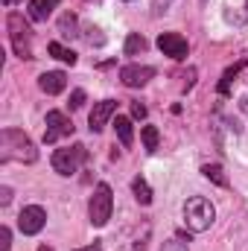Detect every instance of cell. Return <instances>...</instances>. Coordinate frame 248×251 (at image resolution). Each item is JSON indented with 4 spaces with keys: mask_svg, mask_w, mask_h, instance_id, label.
Masks as SVG:
<instances>
[{
    "mask_svg": "<svg viewBox=\"0 0 248 251\" xmlns=\"http://www.w3.org/2000/svg\"><path fill=\"white\" fill-rule=\"evenodd\" d=\"M35 158H38V149L24 131H18V128H3L0 131V161L32 164Z\"/></svg>",
    "mask_w": 248,
    "mask_h": 251,
    "instance_id": "1",
    "label": "cell"
},
{
    "mask_svg": "<svg viewBox=\"0 0 248 251\" xmlns=\"http://www.w3.org/2000/svg\"><path fill=\"white\" fill-rule=\"evenodd\" d=\"M216 222V207L204 196H190L184 201V225L190 234H201Z\"/></svg>",
    "mask_w": 248,
    "mask_h": 251,
    "instance_id": "2",
    "label": "cell"
},
{
    "mask_svg": "<svg viewBox=\"0 0 248 251\" xmlns=\"http://www.w3.org/2000/svg\"><path fill=\"white\" fill-rule=\"evenodd\" d=\"M111 210H114V196H111V187L102 181L97 184L94 193H91V201H88V219L94 228H105L108 219H111Z\"/></svg>",
    "mask_w": 248,
    "mask_h": 251,
    "instance_id": "3",
    "label": "cell"
},
{
    "mask_svg": "<svg viewBox=\"0 0 248 251\" xmlns=\"http://www.w3.org/2000/svg\"><path fill=\"white\" fill-rule=\"evenodd\" d=\"M88 161V149L82 143H73V146H64L53 152V170L59 176H73L82 170V164Z\"/></svg>",
    "mask_w": 248,
    "mask_h": 251,
    "instance_id": "4",
    "label": "cell"
},
{
    "mask_svg": "<svg viewBox=\"0 0 248 251\" xmlns=\"http://www.w3.org/2000/svg\"><path fill=\"white\" fill-rule=\"evenodd\" d=\"M9 38H12V50L18 59H32V32H29V24L24 21V15L18 12H9Z\"/></svg>",
    "mask_w": 248,
    "mask_h": 251,
    "instance_id": "5",
    "label": "cell"
},
{
    "mask_svg": "<svg viewBox=\"0 0 248 251\" xmlns=\"http://www.w3.org/2000/svg\"><path fill=\"white\" fill-rule=\"evenodd\" d=\"M44 225H47V210H44L41 204H26V207L18 213V228H21V234H26V237L41 234Z\"/></svg>",
    "mask_w": 248,
    "mask_h": 251,
    "instance_id": "6",
    "label": "cell"
},
{
    "mask_svg": "<svg viewBox=\"0 0 248 251\" xmlns=\"http://www.w3.org/2000/svg\"><path fill=\"white\" fill-rule=\"evenodd\" d=\"M158 50H161L164 56L181 62V59H187V50H190V47H187L184 35H178V32H161V35H158Z\"/></svg>",
    "mask_w": 248,
    "mask_h": 251,
    "instance_id": "7",
    "label": "cell"
},
{
    "mask_svg": "<svg viewBox=\"0 0 248 251\" xmlns=\"http://www.w3.org/2000/svg\"><path fill=\"white\" fill-rule=\"evenodd\" d=\"M73 134V123L67 120L64 111H47V131H44V143H56L59 137Z\"/></svg>",
    "mask_w": 248,
    "mask_h": 251,
    "instance_id": "8",
    "label": "cell"
},
{
    "mask_svg": "<svg viewBox=\"0 0 248 251\" xmlns=\"http://www.w3.org/2000/svg\"><path fill=\"white\" fill-rule=\"evenodd\" d=\"M152 76H155V67H149V64H125L120 70V82L125 88H143Z\"/></svg>",
    "mask_w": 248,
    "mask_h": 251,
    "instance_id": "9",
    "label": "cell"
},
{
    "mask_svg": "<svg viewBox=\"0 0 248 251\" xmlns=\"http://www.w3.org/2000/svg\"><path fill=\"white\" fill-rule=\"evenodd\" d=\"M114 111H117V102L114 100H102V102H97L94 108H91V114H88V123H91V131L97 134V131H102L108 120L114 117Z\"/></svg>",
    "mask_w": 248,
    "mask_h": 251,
    "instance_id": "10",
    "label": "cell"
},
{
    "mask_svg": "<svg viewBox=\"0 0 248 251\" xmlns=\"http://www.w3.org/2000/svg\"><path fill=\"white\" fill-rule=\"evenodd\" d=\"M38 88H41L44 94L56 97V94H62L64 88H67V76H64L62 70H47V73H41V79H38Z\"/></svg>",
    "mask_w": 248,
    "mask_h": 251,
    "instance_id": "11",
    "label": "cell"
},
{
    "mask_svg": "<svg viewBox=\"0 0 248 251\" xmlns=\"http://www.w3.org/2000/svg\"><path fill=\"white\" fill-rule=\"evenodd\" d=\"M114 131H117V137H120V143H123L125 149L134 143V128H131V120H128V117L117 114V117H114Z\"/></svg>",
    "mask_w": 248,
    "mask_h": 251,
    "instance_id": "12",
    "label": "cell"
},
{
    "mask_svg": "<svg viewBox=\"0 0 248 251\" xmlns=\"http://www.w3.org/2000/svg\"><path fill=\"white\" fill-rule=\"evenodd\" d=\"M59 6V0H29V18L32 21H47V15Z\"/></svg>",
    "mask_w": 248,
    "mask_h": 251,
    "instance_id": "13",
    "label": "cell"
},
{
    "mask_svg": "<svg viewBox=\"0 0 248 251\" xmlns=\"http://www.w3.org/2000/svg\"><path fill=\"white\" fill-rule=\"evenodd\" d=\"M131 190H134V199H137L140 204H152V187L146 184L143 176H137V178L131 181Z\"/></svg>",
    "mask_w": 248,
    "mask_h": 251,
    "instance_id": "14",
    "label": "cell"
},
{
    "mask_svg": "<svg viewBox=\"0 0 248 251\" xmlns=\"http://www.w3.org/2000/svg\"><path fill=\"white\" fill-rule=\"evenodd\" d=\"M201 176L204 178H210L213 184H219V187H228V178H225V173H222V167L219 164H204L201 167Z\"/></svg>",
    "mask_w": 248,
    "mask_h": 251,
    "instance_id": "15",
    "label": "cell"
},
{
    "mask_svg": "<svg viewBox=\"0 0 248 251\" xmlns=\"http://www.w3.org/2000/svg\"><path fill=\"white\" fill-rule=\"evenodd\" d=\"M59 35H62V38H76V35H79V32H76V15L64 12L62 21H59Z\"/></svg>",
    "mask_w": 248,
    "mask_h": 251,
    "instance_id": "16",
    "label": "cell"
},
{
    "mask_svg": "<svg viewBox=\"0 0 248 251\" xmlns=\"http://www.w3.org/2000/svg\"><path fill=\"white\" fill-rule=\"evenodd\" d=\"M47 50H50V53H53L59 62H64V64H76V53H73V50H67V47H62L59 41H50V44H47Z\"/></svg>",
    "mask_w": 248,
    "mask_h": 251,
    "instance_id": "17",
    "label": "cell"
},
{
    "mask_svg": "<svg viewBox=\"0 0 248 251\" xmlns=\"http://www.w3.org/2000/svg\"><path fill=\"white\" fill-rule=\"evenodd\" d=\"M146 50V38L140 35V32H131L128 38H125V56H137V53H143Z\"/></svg>",
    "mask_w": 248,
    "mask_h": 251,
    "instance_id": "18",
    "label": "cell"
},
{
    "mask_svg": "<svg viewBox=\"0 0 248 251\" xmlns=\"http://www.w3.org/2000/svg\"><path fill=\"white\" fill-rule=\"evenodd\" d=\"M140 137H143V146H146V152H155V149H158V140H161V134H158V128H155V126H143V128H140Z\"/></svg>",
    "mask_w": 248,
    "mask_h": 251,
    "instance_id": "19",
    "label": "cell"
},
{
    "mask_svg": "<svg viewBox=\"0 0 248 251\" xmlns=\"http://www.w3.org/2000/svg\"><path fill=\"white\" fill-rule=\"evenodd\" d=\"M243 67H246V62H240V64H234V67H228V70H225V76H222V82H219V94H228V88H231V79H234V76H237Z\"/></svg>",
    "mask_w": 248,
    "mask_h": 251,
    "instance_id": "20",
    "label": "cell"
},
{
    "mask_svg": "<svg viewBox=\"0 0 248 251\" xmlns=\"http://www.w3.org/2000/svg\"><path fill=\"white\" fill-rule=\"evenodd\" d=\"M85 38H88V44H94V47H102L105 44V35H102V29L99 26H85Z\"/></svg>",
    "mask_w": 248,
    "mask_h": 251,
    "instance_id": "21",
    "label": "cell"
},
{
    "mask_svg": "<svg viewBox=\"0 0 248 251\" xmlns=\"http://www.w3.org/2000/svg\"><path fill=\"white\" fill-rule=\"evenodd\" d=\"M0 246H3V251H12V231L6 225L0 228Z\"/></svg>",
    "mask_w": 248,
    "mask_h": 251,
    "instance_id": "22",
    "label": "cell"
},
{
    "mask_svg": "<svg viewBox=\"0 0 248 251\" xmlns=\"http://www.w3.org/2000/svg\"><path fill=\"white\" fill-rule=\"evenodd\" d=\"M161 251H190V249H187L181 240H167V243L161 246Z\"/></svg>",
    "mask_w": 248,
    "mask_h": 251,
    "instance_id": "23",
    "label": "cell"
},
{
    "mask_svg": "<svg viewBox=\"0 0 248 251\" xmlns=\"http://www.w3.org/2000/svg\"><path fill=\"white\" fill-rule=\"evenodd\" d=\"M85 105V91H73L70 94V108L76 111V108H82Z\"/></svg>",
    "mask_w": 248,
    "mask_h": 251,
    "instance_id": "24",
    "label": "cell"
},
{
    "mask_svg": "<svg viewBox=\"0 0 248 251\" xmlns=\"http://www.w3.org/2000/svg\"><path fill=\"white\" fill-rule=\"evenodd\" d=\"M131 117H134V120H143V117H146V105L131 102Z\"/></svg>",
    "mask_w": 248,
    "mask_h": 251,
    "instance_id": "25",
    "label": "cell"
},
{
    "mask_svg": "<svg viewBox=\"0 0 248 251\" xmlns=\"http://www.w3.org/2000/svg\"><path fill=\"white\" fill-rule=\"evenodd\" d=\"M9 201H12V190L0 187V204H9Z\"/></svg>",
    "mask_w": 248,
    "mask_h": 251,
    "instance_id": "26",
    "label": "cell"
},
{
    "mask_svg": "<svg viewBox=\"0 0 248 251\" xmlns=\"http://www.w3.org/2000/svg\"><path fill=\"white\" fill-rule=\"evenodd\" d=\"M167 6H170V0H155V15L167 12Z\"/></svg>",
    "mask_w": 248,
    "mask_h": 251,
    "instance_id": "27",
    "label": "cell"
},
{
    "mask_svg": "<svg viewBox=\"0 0 248 251\" xmlns=\"http://www.w3.org/2000/svg\"><path fill=\"white\" fill-rule=\"evenodd\" d=\"M76 251H102V249H99V243H94V246H85V249H76Z\"/></svg>",
    "mask_w": 248,
    "mask_h": 251,
    "instance_id": "28",
    "label": "cell"
},
{
    "mask_svg": "<svg viewBox=\"0 0 248 251\" xmlns=\"http://www.w3.org/2000/svg\"><path fill=\"white\" fill-rule=\"evenodd\" d=\"M3 3H6V6H15V3H21V0H3Z\"/></svg>",
    "mask_w": 248,
    "mask_h": 251,
    "instance_id": "29",
    "label": "cell"
},
{
    "mask_svg": "<svg viewBox=\"0 0 248 251\" xmlns=\"http://www.w3.org/2000/svg\"><path fill=\"white\" fill-rule=\"evenodd\" d=\"M38 251H53V249H47V246H41V249H38Z\"/></svg>",
    "mask_w": 248,
    "mask_h": 251,
    "instance_id": "30",
    "label": "cell"
}]
</instances>
